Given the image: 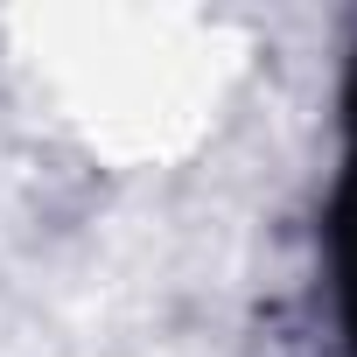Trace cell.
<instances>
[{"mask_svg": "<svg viewBox=\"0 0 357 357\" xmlns=\"http://www.w3.org/2000/svg\"><path fill=\"white\" fill-rule=\"evenodd\" d=\"M336 280H343V329H350V350H357V175L336 204Z\"/></svg>", "mask_w": 357, "mask_h": 357, "instance_id": "6da1fadb", "label": "cell"}]
</instances>
